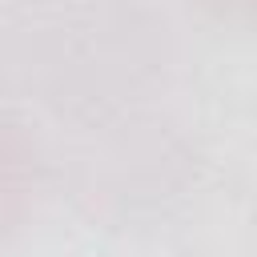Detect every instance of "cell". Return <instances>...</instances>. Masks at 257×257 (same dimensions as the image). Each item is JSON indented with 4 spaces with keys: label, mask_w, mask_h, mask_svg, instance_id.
Instances as JSON below:
<instances>
[{
    "label": "cell",
    "mask_w": 257,
    "mask_h": 257,
    "mask_svg": "<svg viewBox=\"0 0 257 257\" xmlns=\"http://www.w3.org/2000/svg\"><path fill=\"white\" fill-rule=\"evenodd\" d=\"M165 64L169 36L145 4L68 0L44 16L24 68L68 124H88L145 108Z\"/></svg>",
    "instance_id": "1"
},
{
    "label": "cell",
    "mask_w": 257,
    "mask_h": 257,
    "mask_svg": "<svg viewBox=\"0 0 257 257\" xmlns=\"http://www.w3.org/2000/svg\"><path fill=\"white\" fill-rule=\"evenodd\" d=\"M72 128L84 137L68 165L72 193H80L92 213L137 221L141 213L165 209L193 181V145L165 116L133 108Z\"/></svg>",
    "instance_id": "2"
},
{
    "label": "cell",
    "mask_w": 257,
    "mask_h": 257,
    "mask_svg": "<svg viewBox=\"0 0 257 257\" xmlns=\"http://www.w3.org/2000/svg\"><path fill=\"white\" fill-rule=\"evenodd\" d=\"M48 157L32 124L8 108H0V245L16 241L44 197Z\"/></svg>",
    "instance_id": "3"
},
{
    "label": "cell",
    "mask_w": 257,
    "mask_h": 257,
    "mask_svg": "<svg viewBox=\"0 0 257 257\" xmlns=\"http://www.w3.org/2000/svg\"><path fill=\"white\" fill-rule=\"evenodd\" d=\"M205 8L217 20L241 24V28H257V0H205Z\"/></svg>",
    "instance_id": "4"
},
{
    "label": "cell",
    "mask_w": 257,
    "mask_h": 257,
    "mask_svg": "<svg viewBox=\"0 0 257 257\" xmlns=\"http://www.w3.org/2000/svg\"><path fill=\"white\" fill-rule=\"evenodd\" d=\"M8 28H4V20H0V76H4V68H8Z\"/></svg>",
    "instance_id": "5"
}]
</instances>
